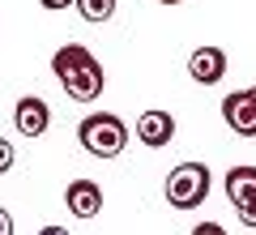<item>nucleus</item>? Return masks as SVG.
I'll list each match as a JSON object with an SVG mask.
<instances>
[{"mask_svg":"<svg viewBox=\"0 0 256 235\" xmlns=\"http://www.w3.org/2000/svg\"><path fill=\"white\" fill-rule=\"evenodd\" d=\"M77 141L94 158H120L124 145H128V124L120 116H111V111H90L77 124Z\"/></svg>","mask_w":256,"mask_h":235,"instance_id":"obj_2","label":"nucleus"},{"mask_svg":"<svg viewBox=\"0 0 256 235\" xmlns=\"http://www.w3.org/2000/svg\"><path fill=\"white\" fill-rule=\"evenodd\" d=\"M13 163H18V150H13L9 137H0V175H9V171H13Z\"/></svg>","mask_w":256,"mask_h":235,"instance_id":"obj_11","label":"nucleus"},{"mask_svg":"<svg viewBox=\"0 0 256 235\" xmlns=\"http://www.w3.org/2000/svg\"><path fill=\"white\" fill-rule=\"evenodd\" d=\"M188 77L196 86H218L226 77V52L222 47H196L188 56Z\"/></svg>","mask_w":256,"mask_h":235,"instance_id":"obj_6","label":"nucleus"},{"mask_svg":"<svg viewBox=\"0 0 256 235\" xmlns=\"http://www.w3.org/2000/svg\"><path fill=\"white\" fill-rule=\"evenodd\" d=\"M158 5H180V0H158Z\"/></svg>","mask_w":256,"mask_h":235,"instance_id":"obj_16","label":"nucleus"},{"mask_svg":"<svg viewBox=\"0 0 256 235\" xmlns=\"http://www.w3.org/2000/svg\"><path fill=\"white\" fill-rule=\"evenodd\" d=\"M222 120L230 124V133L256 137V86H248V90H230L226 99H222Z\"/></svg>","mask_w":256,"mask_h":235,"instance_id":"obj_5","label":"nucleus"},{"mask_svg":"<svg viewBox=\"0 0 256 235\" xmlns=\"http://www.w3.org/2000/svg\"><path fill=\"white\" fill-rule=\"evenodd\" d=\"M171 137H175V120H171V111H141V120H137V141L141 145H150V150H162V145H171Z\"/></svg>","mask_w":256,"mask_h":235,"instance_id":"obj_8","label":"nucleus"},{"mask_svg":"<svg viewBox=\"0 0 256 235\" xmlns=\"http://www.w3.org/2000/svg\"><path fill=\"white\" fill-rule=\"evenodd\" d=\"M52 69H56L64 94H68L73 103H94V99L102 94V86H107L102 64L94 60L90 47H82V43H64L60 52L52 56Z\"/></svg>","mask_w":256,"mask_h":235,"instance_id":"obj_1","label":"nucleus"},{"mask_svg":"<svg viewBox=\"0 0 256 235\" xmlns=\"http://www.w3.org/2000/svg\"><path fill=\"white\" fill-rule=\"evenodd\" d=\"M34 235H68V226H43V231H34Z\"/></svg>","mask_w":256,"mask_h":235,"instance_id":"obj_15","label":"nucleus"},{"mask_svg":"<svg viewBox=\"0 0 256 235\" xmlns=\"http://www.w3.org/2000/svg\"><path fill=\"white\" fill-rule=\"evenodd\" d=\"M47 13H60V9H68V5H77V0H38Z\"/></svg>","mask_w":256,"mask_h":235,"instance_id":"obj_13","label":"nucleus"},{"mask_svg":"<svg viewBox=\"0 0 256 235\" xmlns=\"http://www.w3.org/2000/svg\"><path fill=\"white\" fill-rule=\"evenodd\" d=\"M73 9L82 13L86 22H98V26H102V22H111V18H116V0H77Z\"/></svg>","mask_w":256,"mask_h":235,"instance_id":"obj_10","label":"nucleus"},{"mask_svg":"<svg viewBox=\"0 0 256 235\" xmlns=\"http://www.w3.org/2000/svg\"><path fill=\"white\" fill-rule=\"evenodd\" d=\"M226 197H230V205L239 209V222L256 226V167L252 163L226 171Z\"/></svg>","mask_w":256,"mask_h":235,"instance_id":"obj_4","label":"nucleus"},{"mask_svg":"<svg viewBox=\"0 0 256 235\" xmlns=\"http://www.w3.org/2000/svg\"><path fill=\"white\" fill-rule=\"evenodd\" d=\"M192 235H226V226H218V222H196V226H192Z\"/></svg>","mask_w":256,"mask_h":235,"instance_id":"obj_12","label":"nucleus"},{"mask_svg":"<svg viewBox=\"0 0 256 235\" xmlns=\"http://www.w3.org/2000/svg\"><path fill=\"white\" fill-rule=\"evenodd\" d=\"M13 124H18L22 137H43L47 128H52V107H47L38 94H26V99H18V107H13Z\"/></svg>","mask_w":256,"mask_h":235,"instance_id":"obj_7","label":"nucleus"},{"mask_svg":"<svg viewBox=\"0 0 256 235\" xmlns=\"http://www.w3.org/2000/svg\"><path fill=\"white\" fill-rule=\"evenodd\" d=\"M64 205H68L73 218H94V214H102V188L94 180H73L64 188Z\"/></svg>","mask_w":256,"mask_h":235,"instance_id":"obj_9","label":"nucleus"},{"mask_svg":"<svg viewBox=\"0 0 256 235\" xmlns=\"http://www.w3.org/2000/svg\"><path fill=\"white\" fill-rule=\"evenodd\" d=\"M0 235H13V214L0 205Z\"/></svg>","mask_w":256,"mask_h":235,"instance_id":"obj_14","label":"nucleus"},{"mask_svg":"<svg viewBox=\"0 0 256 235\" xmlns=\"http://www.w3.org/2000/svg\"><path fill=\"white\" fill-rule=\"evenodd\" d=\"M210 197V167L205 163H180L166 175V201L171 209H196Z\"/></svg>","mask_w":256,"mask_h":235,"instance_id":"obj_3","label":"nucleus"}]
</instances>
